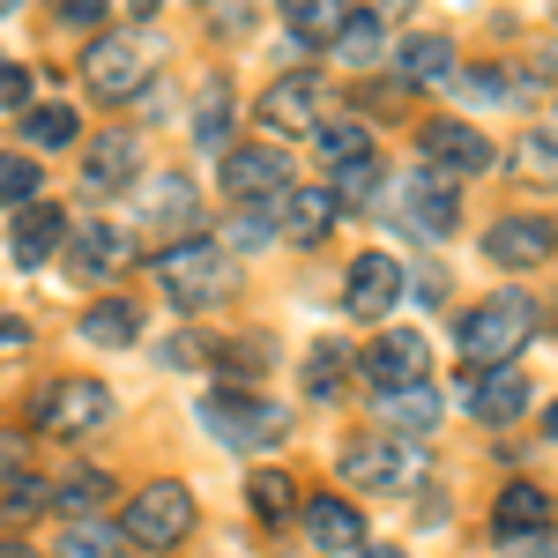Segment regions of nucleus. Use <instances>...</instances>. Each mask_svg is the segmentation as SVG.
Here are the masks:
<instances>
[{
	"instance_id": "1",
	"label": "nucleus",
	"mask_w": 558,
	"mask_h": 558,
	"mask_svg": "<svg viewBox=\"0 0 558 558\" xmlns=\"http://www.w3.org/2000/svg\"><path fill=\"white\" fill-rule=\"evenodd\" d=\"M536 336V305L521 299V291H499V299L470 305L462 320H454V350L470 357V365H507V357H521V343Z\"/></svg>"
},
{
	"instance_id": "2",
	"label": "nucleus",
	"mask_w": 558,
	"mask_h": 558,
	"mask_svg": "<svg viewBox=\"0 0 558 558\" xmlns=\"http://www.w3.org/2000/svg\"><path fill=\"white\" fill-rule=\"evenodd\" d=\"M157 268V283H165V299L179 305V313H209V305H223V291H231V268H223V246L216 239H165V254L149 260Z\"/></svg>"
},
{
	"instance_id": "3",
	"label": "nucleus",
	"mask_w": 558,
	"mask_h": 558,
	"mask_svg": "<svg viewBox=\"0 0 558 558\" xmlns=\"http://www.w3.org/2000/svg\"><path fill=\"white\" fill-rule=\"evenodd\" d=\"M202 425H209L223 447L254 454V447L291 439V410H283V402H260V395H246V387H216V395H202Z\"/></svg>"
},
{
	"instance_id": "4",
	"label": "nucleus",
	"mask_w": 558,
	"mask_h": 558,
	"mask_svg": "<svg viewBox=\"0 0 558 558\" xmlns=\"http://www.w3.org/2000/svg\"><path fill=\"white\" fill-rule=\"evenodd\" d=\"M157 38L149 31H105V38L83 52V83L105 97V105H120V97H134V89L157 75Z\"/></svg>"
},
{
	"instance_id": "5",
	"label": "nucleus",
	"mask_w": 558,
	"mask_h": 558,
	"mask_svg": "<svg viewBox=\"0 0 558 558\" xmlns=\"http://www.w3.org/2000/svg\"><path fill=\"white\" fill-rule=\"evenodd\" d=\"M128 544H142V551H172V544H186L194 536V492L186 484H149V492H134L128 499Z\"/></svg>"
},
{
	"instance_id": "6",
	"label": "nucleus",
	"mask_w": 558,
	"mask_h": 558,
	"mask_svg": "<svg viewBox=\"0 0 558 558\" xmlns=\"http://www.w3.org/2000/svg\"><path fill=\"white\" fill-rule=\"evenodd\" d=\"M112 417V387L105 380H52L38 395V432L45 439H89Z\"/></svg>"
},
{
	"instance_id": "7",
	"label": "nucleus",
	"mask_w": 558,
	"mask_h": 558,
	"mask_svg": "<svg viewBox=\"0 0 558 558\" xmlns=\"http://www.w3.org/2000/svg\"><path fill=\"white\" fill-rule=\"evenodd\" d=\"M223 194H231V202H276V194H291V157H283L276 142L231 149V157H223Z\"/></svg>"
},
{
	"instance_id": "8",
	"label": "nucleus",
	"mask_w": 558,
	"mask_h": 558,
	"mask_svg": "<svg viewBox=\"0 0 558 558\" xmlns=\"http://www.w3.org/2000/svg\"><path fill=\"white\" fill-rule=\"evenodd\" d=\"M402 476H410V439L373 432V439H350L343 447V484L350 492H402Z\"/></svg>"
},
{
	"instance_id": "9",
	"label": "nucleus",
	"mask_w": 558,
	"mask_h": 558,
	"mask_svg": "<svg viewBox=\"0 0 558 558\" xmlns=\"http://www.w3.org/2000/svg\"><path fill=\"white\" fill-rule=\"evenodd\" d=\"M343 305H350V320H387L402 305V260L357 254L350 260V283H343Z\"/></svg>"
},
{
	"instance_id": "10",
	"label": "nucleus",
	"mask_w": 558,
	"mask_h": 558,
	"mask_svg": "<svg viewBox=\"0 0 558 558\" xmlns=\"http://www.w3.org/2000/svg\"><path fill=\"white\" fill-rule=\"evenodd\" d=\"M551 254H558V231L544 216H499L484 231V260H499V268H544Z\"/></svg>"
},
{
	"instance_id": "11",
	"label": "nucleus",
	"mask_w": 558,
	"mask_h": 558,
	"mask_svg": "<svg viewBox=\"0 0 558 558\" xmlns=\"http://www.w3.org/2000/svg\"><path fill=\"white\" fill-rule=\"evenodd\" d=\"M357 365H365V380L387 395V387H417V380H425L432 350H425V336H417V328H387V336L365 350Z\"/></svg>"
},
{
	"instance_id": "12",
	"label": "nucleus",
	"mask_w": 558,
	"mask_h": 558,
	"mask_svg": "<svg viewBox=\"0 0 558 558\" xmlns=\"http://www.w3.org/2000/svg\"><path fill=\"white\" fill-rule=\"evenodd\" d=\"M268 209H276V231H283L291 246H320V239L336 231V216H343V202H336L328 186H291V194H276Z\"/></svg>"
},
{
	"instance_id": "13",
	"label": "nucleus",
	"mask_w": 558,
	"mask_h": 558,
	"mask_svg": "<svg viewBox=\"0 0 558 558\" xmlns=\"http://www.w3.org/2000/svg\"><path fill=\"white\" fill-rule=\"evenodd\" d=\"M328 120L320 112V75H283V83L260 97V128L268 134H313Z\"/></svg>"
},
{
	"instance_id": "14",
	"label": "nucleus",
	"mask_w": 558,
	"mask_h": 558,
	"mask_svg": "<svg viewBox=\"0 0 558 558\" xmlns=\"http://www.w3.org/2000/svg\"><path fill=\"white\" fill-rule=\"evenodd\" d=\"M425 165L432 172H447V179H470L492 165V142L476 128H462V120H432L425 128Z\"/></svg>"
},
{
	"instance_id": "15",
	"label": "nucleus",
	"mask_w": 558,
	"mask_h": 558,
	"mask_svg": "<svg viewBox=\"0 0 558 558\" xmlns=\"http://www.w3.org/2000/svg\"><path fill=\"white\" fill-rule=\"evenodd\" d=\"M60 239H68L60 202H23L15 231H8V254H15V268H45V260L60 254Z\"/></svg>"
},
{
	"instance_id": "16",
	"label": "nucleus",
	"mask_w": 558,
	"mask_h": 558,
	"mask_svg": "<svg viewBox=\"0 0 558 558\" xmlns=\"http://www.w3.org/2000/svg\"><path fill=\"white\" fill-rule=\"evenodd\" d=\"M454 194H462V179H447V172H417L410 179V186H402V202H410V223H417V231H432V239H447V231H454Z\"/></svg>"
},
{
	"instance_id": "17",
	"label": "nucleus",
	"mask_w": 558,
	"mask_h": 558,
	"mask_svg": "<svg viewBox=\"0 0 558 558\" xmlns=\"http://www.w3.org/2000/svg\"><path fill=\"white\" fill-rule=\"evenodd\" d=\"M305 529H313V544H320L328 558L365 551V514L350 507L343 492H336V499H305Z\"/></svg>"
},
{
	"instance_id": "18",
	"label": "nucleus",
	"mask_w": 558,
	"mask_h": 558,
	"mask_svg": "<svg viewBox=\"0 0 558 558\" xmlns=\"http://www.w3.org/2000/svg\"><path fill=\"white\" fill-rule=\"evenodd\" d=\"M521 410H529V380H521L514 365H492L470 387V417H484V425H514Z\"/></svg>"
},
{
	"instance_id": "19",
	"label": "nucleus",
	"mask_w": 558,
	"mask_h": 558,
	"mask_svg": "<svg viewBox=\"0 0 558 558\" xmlns=\"http://www.w3.org/2000/svg\"><path fill=\"white\" fill-rule=\"evenodd\" d=\"M492 529L499 536H544L551 529V492L544 484H507L499 507H492Z\"/></svg>"
},
{
	"instance_id": "20",
	"label": "nucleus",
	"mask_w": 558,
	"mask_h": 558,
	"mask_svg": "<svg viewBox=\"0 0 558 558\" xmlns=\"http://www.w3.org/2000/svg\"><path fill=\"white\" fill-rule=\"evenodd\" d=\"M395 75H402V89L454 83V45H447V38H402V52H395Z\"/></svg>"
},
{
	"instance_id": "21",
	"label": "nucleus",
	"mask_w": 558,
	"mask_h": 558,
	"mask_svg": "<svg viewBox=\"0 0 558 558\" xmlns=\"http://www.w3.org/2000/svg\"><path fill=\"white\" fill-rule=\"evenodd\" d=\"M68 254H75L83 276H112V268H128V231L97 216V223H83V231L68 239Z\"/></svg>"
},
{
	"instance_id": "22",
	"label": "nucleus",
	"mask_w": 558,
	"mask_h": 558,
	"mask_svg": "<svg viewBox=\"0 0 558 558\" xmlns=\"http://www.w3.org/2000/svg\"><path fill=\"white\" fill-rule=\"evenodd\" d=\"M380 417L402 432V439H425V432L439 425V395H432L425 380H417V387H387V395H380Z\"/></svg>"
},
{
	"instance_id": "23",
	"label": "nucleus",
	"mask_w": 558,
	"mask_h": 558,
	"mask_svg": "<svg viewBox=\"0 0 558 558\" xmlns=\"http://www.w3.org/2000/svg\"><path fill=\"white\" fill-rule=\"evenodd\" d=\"M134 157H142V149H134V134H105V142L83 157V186H105V194H112V186H128Z\"/></svg>"
},
{
	"instance_id": "24",
	"label": "nucleus",
	"mask_w": 558,
	"mask_h": 558,
	"mask_svg": "<svg viewBox=\"0 0 558 558\" xmlns=\"http://www.w3.org/2000/svg\"><path fill=\"white\" fill-rule=\"evenodd\" d=\"M283 23H291L305 45H336L343 23H350V8L343 0H283Z\"/></svg>"
},
{
	"instance_id": "25",
	"label": "nucleus",
	"mask_w": 558,
	"mask_h": 558,
	"mask_svg": "<svg viewBox=\"0 0 558 558\" xmlns=\"http://www.w3.org/2000/svg\"><path fill=\"white\" fill-rule=\"evenodd\" d=\"M83 336H89V343H105V350H128L134 336H142V313H134V299L89 305V313H83Z\"/></svg>"
},
{
	"instance_id": "26",
	"label": "nucleus",
	"mask_w": 558,
	"mask_h": 558,
	"mask_svg": "<svg viewBox=\"0 0 558 558\" xmlns=\"http://www.w3.org/2000/svg\"><path fill=\"white\" fill-rule=\"evenodd\" d=\"M128 551V529H112V521H68L60 529V558H120Z\"/></svg>"
},
{
	"instance_id": "27",
	"label": "nucleus",
	"mask_w": 558,
	"mask_h": 558,
	"mask_svg": "<svg viewBox=\"0 0 558 558\" xmlns=\"http://www.w3.org/2000/svg\"><path fill=\"white\" fill-rule=\"evenodd\" d=\"M149 223H165V231H186L194 223V179H179V172H165V179H149Z\"/></svg>"
},
{
	"instance_id": "28",
	"label": "nucleus",
	"mask_w": 558,
	"mask_h": 558,
	"mask_svg": "<svg viewBox=\"0 0 558 558\" xmlns=\"http://www.w3.org/2000/svg\"><path fill=\"white\" fill-rule=\"evenodd\" d=\"M105 499H112V476H97V470H75L68 484H52V507H60V514H75V521L105 514Z\"/></svg>"
},
{
	"instance_id": "29",
	"label": "nucleus",
	"mask_w": 558,
	"mask_h": 558,
	"mask_svg": "<svg viewBox=\"0 0 558 558\" xmlns=\"http://www.w3.org/2000/svg\"><path fill=\"white\" fill-rule=\"evenodd\" d=\"M75 134H83V120L68 105H31L23 112V142H38V149H68Z\"/></svg>"
},
{
	"instance_id": "30",
	"label": "nucleus",
	"mask_w": 558,
	"mask_h": 558,
	"mask_svg": "<svg viewBox=\"0 0 558 558\" xmlns=\"http://www.w3.org/2000/svg\"><path fill=\"white\" fill-rule=\"evenodd\" d=\"M246 499H254L260 521H291V507H299V484H291L283 470H254V476H246Z\"/></svg>"
},
{
	"instance_id": "31",
	"label": "nucleus",
	"mask_w": 558,
	"mask_h": 558,
	"mask_svg": "<svg viewBox=\"0 0 558 558\" xmlns=\"http://www.w3.org/2000/svg\"><path fill=\"white\" fill-rule=\"evenodd\" d=\"M343 209H365L373 194H380V165L373 157H350V165H336V186H328Z\"/></svg>"
},
{
	"instance_id": "32",
	"label": "nucleus",
	"mask_w": 558,
	"mask_h": 558,
	"mask_svg": "<svg viewBox=\"0 0 558 558\" xmlns=\"http://www.w3.org/2000/svg\"><path fill=\"white\" fill-rule=\"evenodd\" d=\"M313 142H320V157H328V165L373 157V142H365V128H357V120H320V128H313Z\"/></svg>"
},
{
	"instance_id": "33",
	"label": "nucleus",
	"mask_w": 558,
	"mask_h": 558,
	"mask_svg": "<svg viewBox=\"0 0 558 558\" xmlns=\"http://www.w3.org/2000/svg\"><path fill=\"white\" fill-rule=\"evenodd\" d=\"M514 172H521V179H544V186H558V134H521Z\"/></svg>"
},
{
	"instance_id": "34",
	"label": "nucleus",
	"mask_w": 558,
	"mask_h": 558,
	"mask_svg": "<svg viewBox=\"0 0 558 558\" xmlns=\"http://www.w3.org/2000/svg\"><path fill=\"white\" fill-rule=\"evenodd\" d=\"M336 52H343L350 68H365V60L380 52V15H365V8H357V15L343 23V38H336Z\"/></svg>"
},
{
	"instance_id": "35",
	"label": "nucleus",
	"mask_w": 558,
	"mask_h": 558,
	"mask_svg": "<svg viewBox=\"0 0 558 558\" xmlns=\"http://www.w3.org/2000/svg\"><path fill=\"white\" fill-rule=\"evenodd\" d=\"M0 202H38V157H0Z\"/></svg>"
},
{
	"instance_id": "36",
	"label": "nucleus",
	"mask_w": 558,
	"mask_h": 558,
	"mask_svg": "<svg viewBox=\"0 0 558 558\" xmlns=\"http://www.w3.org/2000/svg\"><path fill=\"white\" fill-rule=\"evenodd\" d=\"M38 507H52V492H45L38 476H8V492H0V514L23 521V514H38Z\"/></svg>"
},
{
	"instance_id": "37",
	"label": "nucleus",
	"mask_w": 558,
	"mask_h": 558,
	"mask_svg": "<svg viewBox=\"0 0 558 558\" xmlns=\"http://www.w3.org/2000/svg\"><path fill=\"white\" fill-rule=\"evenodd\" d=\"M343 365H350L343 350H336V343H320L313 357H305V387H313V395L328 402V395H336V380H343Z\"/></svg>"
},
{
	"instance_id": "38",
	"label": "nucleus",
	"mask_w": 558,
	"mask_h": 558,
	"mask_svg": "<svg viewBox=\"0 0 558 558\" xmlns=\"http://www.w3.org/2000/svg\"><path fill=\"white\" fill-rule=\"evenodd\" d=\"M194 134H202L209 149H223V134H231V97H202V112H194Z\"/></svg>"
},
{
	"instance_id": "39",
	"label": "nucleus",
	"mask_w": 558,
	"mask_h": 558,
	"mask_svg": "<svg viewBox=\"0 0 558 558\" xmlns=\"http://www.w3.org/2000/svg\"><path fill=\"white\" fill-rule=\"evenodd\" d=\"M454 89H462L470 105H499V97H507V75H499V68H470Z\"/></svg>"
},
{
	"instance_id": "40",
	"label": "nucleus",
	"mask_w": 558,
	"mask_h": 558,
	"mask_svg": "<svg viewBox=\"0 0 558 558\" xmlns=\"http://www.w3.org/2000/svg\"><path fill=\"white\" fill-rule=\"evenodd\" d=\"M23 97H31V68L0 60V105H23Z\"/></svg>"
},
{
	"instance_id": "41",
	"label": "nucleus",
	"mask_w": 558,
	"mask_h": 558,
	"mask_svg": "<svg viewBox=\"0 0 558 558\" xmlns=\"http://www.w3.org/2000/svg\"><path fill=\"white\" fill-rule=\"evenodd\" d=\"M112 8H120V0H60V15H68V23H105Z\"/></svg>"
},
{
	"instance_id": "42",
	"label": "nucleus",
	"mask_w": 558,
	"mask_h": 558,
	"mask_svg": "<svg viewBox=\"0 0 558 558\" xmlns=\"http://www.w3.org/2000/svg\"><path fill=\"white\" fill-rule=\"evenodd\" d=\"M31 343V328H23V320H0V350H23Z\"/></svg>"
},
{
	"instance_id": "43",
	"label": "nucleus",
	"mask_w": 558,
	"mask_h": 558,
	"mask_svg": "<svg viewBox=\"0 0 558 558\" xmlns=\"http://www.w3.org/2000/svg\"><path fill=\"white\" fill-rule=\"evenodd\" d=\"M15 462H23V439H8V432H0V470H15Z\"/></svg>"
},
{
	"instance_id": "44",
	"label": "nucleus",
	"mask_w": 558,
	"mask_h": 558,
	"mask_svg": "<svg viewBox=\"0 0 558 558\" xmlns=\"http://www.w3.org/2000/svg\"><path fill=\"white\" fill-rule=\"evenodd\" d=\"M357 8H365V15H402L410 0H357Z\"/></svg>"
},
{
	"instance_id": "45",
	"label": "nucleus",
	"mask_w": 558,
	"mask_h": 558,
	"mask_svg": "<svg viewBox=\"0 0 558 558\" xmlns=\"http://www.w3.org/2000/svg\"><path fill=\"white\" fill-rule=\"evenodd\" d=\"M357 558H402V551H395V544H365Z\"/></svg>"
},
{
	"instance_id": "46",
	"label": "nucleus",
	"mask_w": 558,
	"mask_h": 558,
	"mask_svg": "<svg viewBox=\"0 0 558 558\" xmlns=\"http://www.w3.org/2000/svg\"><path fill=\"white\" fill-rule=\"evenodd\" d=\"M0 558H38V551L31 544H0Z\"/></svg>"
},
{
	"instance_id": "47",
	"label": "nucleus",
	"mask_w": 558,
	"mask_h": 558,
	"mask_svg": "<svg viewBox=\"0 0 558 558\" xmlns=\"http://www.w3.org/2000/svg\"><path fill=\"white\" fill-rule=\"evenodd\" d=\"M544 432H551V439H558V402H551V410H544Z\"/></svg>"
},
{
	"instance_id": "48",
	"label": "nucleus",
	"mask_w": 558,
	"mask_h": 558,
	"mask_svg": "<svg viewBox=\"0 0 558 558\" xmlns=\"http://www.w3.org/2000/svg\"><path fill=\"white\" fill-rule=\"evenodd\" d=\"M149 8H157V0H128V15H149Z\"/></svg>"
},
{
	"instance_id": "49",
	"label": "nucleus",
	"mask_w": 558,
	"mask_h": 558,
	"mask_svg": "<svg viewBox=\"0 0 558 558\" xmlns=\"http://www.w3.org/2000/svg\"><path fill=\"white\" fill-rule=\"evenodd\" d=\"M0 8H8V0H0Z\"/></svg>"
}]
</instances>
